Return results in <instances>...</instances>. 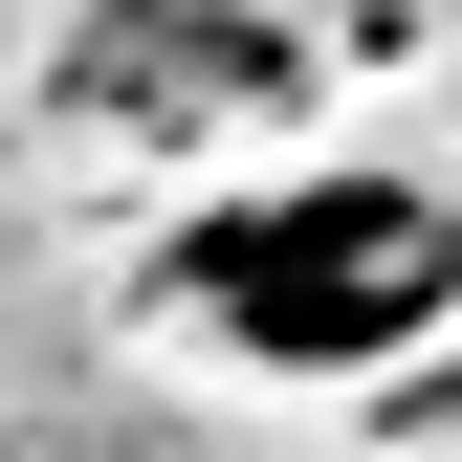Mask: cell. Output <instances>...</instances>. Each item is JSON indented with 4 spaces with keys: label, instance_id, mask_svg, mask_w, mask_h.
Instances as JSON below:
<instances>
[{
    "label": "cell",
    "instance_id": "1",
    "mask_svg": "<svg viewBox=\"0 0 462 462\" xmlns=\"http://www.w3.org/2000/svg\"><path fill=\"white\" fill-rule=\"evenodd\" d=\"M154 286H177V330L243 353V374H396V353L462 330V199L396 177V154H309V177H264V199H199Z\"/></svg>",
    "mask_w": 462,
    "mask_h": 462
}]
</instances>
